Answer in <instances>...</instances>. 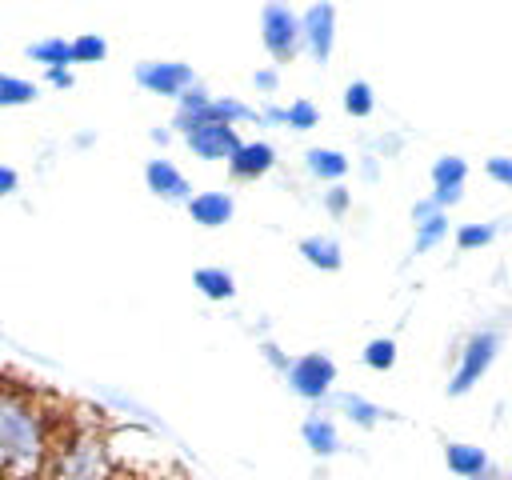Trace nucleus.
I'll return each instance as SVG.
<instances>
[{
	"mask_svg": "<svg viewBox=\"0 0 512 480\" xmlns=\"http://www.w3.org/2000/svg\"><path fill=\"white\" fill-rule=\"evenodd\" d=\"M464 176H468V164L460 156H440L432 164V184L436 192H452V188H464Z\"/></svg>",
	"mask_w": 512,
	"mask_h": 480,
	"instance_id": "nucleus-20",
	"label": "nucleus"
},
{
	"mask_svg": "<svg viewBox=\"0 0 512 480\" xmlns=\"http://www.w3.org/2000/svg\"><path fill=\"white\" fill-rule=\"evenodd\" d=\"M252 84H256L260 92H276V84H280V76H276L272 68H260V72L252 76Z\"/></svg>",
	"mask_w": 512,
	"mask_h": 480,
	"instance_id": "nucleus-29",
	"label": "nucleus"
},
{
	"mask_svg": "<svg viewBox=\"0 0 512 480\" xmlns=\"http://www.w3.org/2000/svg\"><path fill=\"white\" fill-rule=\"evenodd\" d=\"M476 480H492V476H488V472H484V476H476Z\"/></svg>",
	"mask_w": 512,
	"mask_h": 480,
	"instance_id": "nucleus-32",
	"label": "nucleus"
},
{
	"mask_svg": "<svg viewBox=\"0 0 512 480\" xmlns=\"http://www.w3.org/2000/svg\"><path fill=\"white\" fill-rule=\"evenodd\" d=\"M48 84H56V88H72V68H48Z\"/></svg>",
	"mask_w": 512,
	"mask_h": 480,
	"instance_id": "nucleus-31",
	"label": "nucleus"
},
{
	"mask_svg": "<svg viewBox=\"0 0 512 480\" xmlns=\"http://www.w3.org/2000/svg\"><path fill=\"white\" fill-rule=\"evenodd\" d=\"M16 184H20V176H16L8 164H0V196H12V192H16Z\"/></svg>",
	"mask_w": 512,
	"mask_h": 480,
	"instance_id": "nucleus-30",
	"label": "nucleus"
},
{
	"mask_svg": "<svg viewBox=\"0 0 512 480\" xmlns=\"http://www.w3.org/2000/svg\"><path fill=\"white\" fill-rule=\"evenodd\" d=\"M348 204H352L348 188H340V184H336V188H328V192H324V208H328L332 216H344V212H348Z\"/></svg>",
	"mask_w": 512,
	"mask_h": 480,
	"instance_id": "nucleus-28",
	"label": "nucleus"
},
{
	"mask_svg": "<svg viewBox=\"0 0 512 480\" xmlns=\"http://www.w3.org/2000/svg\"><path fill=\"white\" fill-rule=\"evenodd\" d=\"M144 180H148V188H152L160 200H184V204L192 200V188H188L184 172H180L172 160H148Z\"/></svg>",
	"mask_w": 512,
	"mask_h": 480,
	"instance_id": "nucleus-10",
	"label": "nucleus"
},
{
	"mask_svg": "<svg viewBox=\"0 0 512 480\" xmlns=\"http://www.w3.org/2000/svg\"><path fill=\"white\" fill-rule=\"evenodd\" d=\"M484 172H488L496 184L512 188V160H508V156H492V160H484Z\"/></svg>",
	"mask_w": 512,
	"mask_h": 480,
	"instance_id": "nucleus-27",
	"label": "nucleus"
},
{
	"mask_svg": "<svg viewBox=\"0 0 512 480\" xmlns=\"http://www.w3.org/2000/svg\"><path fill=\"white\" fill-rule=\"evenodd\" d=\"M184 140L200 160H228L240 148V136L228 124H192L184 128Z\"/></svg>",
	"mask_w": 512,
	"mask_h": 480,
	"instance_id": "nucleus-8",
	"label": "nucleus"
},
{
	"mask_svg": "<svg viewBox=\"0 0 512 480\" xmlns=\"http://www.w3.org/2000/svg\"><path fill=\"white\" fill-rule=\"evenodd\" d=\"M304 168L316 176V180H340L348 172V156L336 152V148H308L304 152Z\"/></svg>",
	"mask_w": 512,
	"mask_h": 480,
	"instance_id": "nucleus-15",
	"label": "nucleus"
},
{
	"mask_svg": "<svg viewBox=\"0 0 512 480\" xmlns=\"http://www.w3.org/2000/svg\"><path fill=\"white\" fill-rule=\"evenodd\" d=\"M332 40H336V8L332 4H312L300 12V44L324 64L332 56Z\"/></svg>",
	"mask_w": 512,
	"mask_h": 480,
	"instance_id": "nucleus-7",
	"label": "nucleus"
},
{
	"mask_svg": "<svg viewBox=\"0 0 512 480\" xmlns=\"http://www.w3.org/2000/svg\"><path fill=\"white\" fill-rule=\"evenodd\" d=\"M192 284H196L208 300H232V296H236V280H232V272H224V268H196V272H192Z\"/></svg>",
	"mask_w": 512,
	"mask_h": 480,
	"instance_id": "nucleus-17",
	"label": "nucleus"
},
{
	"mask_svg": "<svg viewBox=\"0 0 512 480\" xmlns=\"http://www.w3.org/2000/svg\"><path fill=\"white\" fill-rule=\"evenodd\" d=\"M300 436H304V444H308L316 456L340 452V436H336V424H332L328 416H308V420L300 424Z\"/></svg>",
	"mask_w": 512,
	"mask_h": 480,
	"instance_id": "nucleus-14",
	"label": "nucleus"
},
{
	"mask_svg": "<svg viewBox=\"0 0 512 480\" xmlns=\"http://www.w3.org/2000/svg\"><path fill=\"white\" fill-rule=\"evenodd\" d=\"M300 256L312 264V268H324V272H336L344 264V252L332 236H304L300 240Z\"/></svg>",
	"mask_w": 512,
	"mask_h": 480,
	"instance_id": "nucleus-13",
	"label": "nucleus"
},
{
	"mask_svg": "<svg viewBox=\"0 0 512 480\" xmlns=\"http://www.w3.org/2000/svg\"><path fill=\"white\" fill-rule=\"evenodd\" d=\"M36 96H40V92H36L32 80L0 72V108H24V104H32Z\"/></svg>",
	"mask_w": 512,
	"mask_h": 480,
	"instance_id": "nucleus-19",
	"label": "nucleus"
},
{
	"mask_svg": "<svg viewBox=\"0 0 512 480\" xmlns=\"http://www.w3.org/2000/svg\"><path fill=\"white\" fill-rule=\"evenodd\" d=\"M276 164V148L272 144H264V140H240V148L228 156V172L236 176V180H256V176H264L268 168Z\"/></svg>",
	"mask_w": 512,
	"mask_h": 480,
	"instance_id": "nucleus-9",
	"label": "nucleus"
},
{
	"mask_svg": "<svg viewBox=\"0 0 512 480\" xmlns=\"http://www.w3.org/2000/svg\"><path fill=\"white\" fill-rule=\"evenodd\" d=\"M28 60L44 64V68H68L72 64V48L64 36H44L36 44H28Z\"/></svg>",
	"mask_w": 512,
	"mask_h": 480,
	"instance_id": "nucleus-16",
	"label": "nucleus"
},
{
	"mask_svg": "<svg viewBox=\"0 0 512 480\" xmlns=\"http://www.w3.org/2000/svg\"><path fill=\"white\" fill-rule=\"evenodd\" d=\"M316 120H320V112H316V104H312V100H292V104L284 108V124H288V128H296V132L316 128Z\"/></svg>",
	"mask_w": 512,
	"mask_h": 480,
	"instance_id": "nucleus-25",
	"label": "nucleus"
},
{
	"mask_svg": "<svg viewBox=\"0 0 512 480\" xmlns=\"http://www.w3.org/2000/svg\"><path fill=\"white\" fill-rule=\"evenodd\" d=\"M444 460H448V468H452L456 476H464V480H476V476L488 472V456H484V448H476V444H448V448H444Z\"/></svg>",
	"mask_w": 512,
	"mask_h": 480,
	"instance_id": "nucleus-12",
	"label": "nucleus"
},
{
	"mask_svg": "<svg viewBox=\"0 0 512 480\" xmlns=\"http://www.w3.org/2000/svg\"><path fill=\"white\" fill-rule=\"evenodd\" d=\"M284 380H288V388H292L296 396H304V400H324V396L332 392V384H336V364H332V356H324V352H304V356L288 360Z\"/></svg>",
	"mask_w": 512,
	"mask_h": 480,
	"instance_id": "nucleus-3",
	"label": "nucleus"
},
{
	"mask_svg": "<svg viewBox=\"0 0 512 480\" xmlns=\"http://www.w3.org/2000/svg\"><path fill=\"white\" fill-rule=\"evenodd\" d=\"M372 108H376V96H372V84L368 80H352L348 88H344V112L348 116H372Z\"/></svg>",
	"mask_w": 512,
	"mask_h": 480,
	"instance_id": "nucleus-22",
	"label": "nucleus"
},
{
	"mask_svg": "<svg viewBox=\"0 0 512 480\" xmlns=\"http://www.w3.org/2000/svg\"><path fill=\"white\" fill-rule=\"evenodd\" d=\"M136 84L156 92V96H176L180 100L196 84V72L180 60H144V64H136Z\"/></svg>",
	"mask_w": 512,
	"mask_h": 480,
	"instance_id": "nucleus-6",
	"label": "nucleus"
},
{
	"mask_svg": "<svg viewBox=\"0 0 512 480\" xmlns=\"http://www.w3.org/2000/svg\"><path fill=\"white\" fill-rule=\"evenodd\" d=\"M48 416L44 408L20 392L0 384V472L16 480H32L48 460Z\"/></svg>",
	"mask_w": 512,
	"mask_h": 480,
	"instance_id": "nucleus-1",
	"label": "nucleus"
},
{
	"mask_svg": "<svg viewBox=\"0 0 512 480\" xmlns=\"http://www.w3.org/2000/svg\"><path fill=\"white\" fill-rule=\"evenodd\" d=\"M364 364H368V368H376V372H388V368L396 364V344H392L388 336L368 340V348H364Z\"/></svg>",
	"mask_w": 512,
	"mask_h": 480,
	"instance_id": "nucleus-24",
	"label": "nucleus"
},
{
	"mask_svg": "<svg viewBox=\"0 0 512 480\" xmlns=\"http://www.w3.org/2000/svg\"><path fill=\"white\" fill-rule=\"evenodd\" d=\"M444 236H448V216H444V212H432V216L416 220V252L436 248Z\"/></svg>",
	"mask_w": 512,
	"mask_h": 480,
	"instance_id": "nucleus-23",
	"label": "nucleus"
},
{
	"mask_svg": "<svg viewBox=\"0 0 512 480\" xmlns=\"http://www.w3.org/2000/svg\"><path fill=\"white\" fill-rule=\"evenodd\" d=\"M336 404H340V412H348V420L360 424V428H372L380 416H388L384 408H376L372 400H364V396H356V392H340Z\"/></svg>",
	"mask_w": 512,
	"mask_h": 480,
	"instance_id": "nucleus-18",
	"label": "nucleus"
},
{
	"mask_svg": "<svg viewBox=\"0 0 512 480\" xmlns=\"http://www.w3.org/2000/svg\"><path fill=\"white\" fill-rule=\"evenodd\" d=\"M188 212H192L196 224L220 228V224L232 220V196H228V192H196V196L188 200Z\"/></svg>",
	"mask_w": 512,
	"mask_h": 480,
	"instance_id": "nucleus-11",
	"label": "nucleus"
},
{
	"mask_svg": "<svg viewBox=\"0 0 512 480\" xmlns=\"http://www.w3.org/2000/svg\"><path fill=\"white\" fill-rule=\"evenodd\" d=\"M108 452L96 432H72L52 452V480H104Z\"/></svg>",
	"mask_w": 512,
	"mask_h": 480,
	"instance_id": "nucleus-2",
	"label": "nucleus"
},
{
	"mask_svg": "<svg viewBox=\"0 0 512 480\" xmlns=\"http://www.w3.org/2000/svg\"><path fill=\"white\" fill-rule=\"evenodd\" d=\"M496 352H500V336H496V332H476V336H468V344H464V352H460V364H456V372H452V380H448V392H452V396H464V392L492 368Z\"/></svg>",
	"mask_w": 512,
	"mask_h": 480,
	"instance_id": "nucleus-4",
	"label": "nucleus"
},
{
	"mask_svg": "<svg viewBox=\"0 0 512 480\" xmlns=\"http://www.w3.org/2000/svg\"><path fill=\"white\" fill-rule=\"evenodd\" d=\"M260 40L276 60H292L300 48V16L288 4H264L260 12Z\"/></svg>",
	"mask_w": 512,
	"mask_h": 480,
	"instance_id": "nucleus-5",
	"label": "nucleus"
},
{
	"mask_svg": "<svg viewBox=\"0 0 512 480\" xmlns=\"http://www.w3.org/2000/svg\"><path fill=\"white\" fill-rule=\"evenodd\" d=\"M68 48H72V64H96L108 56L104 36H96V32H80L76 40H68Z\"/></svg>",
	"mask_w": 512,
	"mask_h": 480,
	"instance_id": "nucleus-21",
	"label": "nucleus"
},
{
	"mask_svg": "<svg viewBox=\"0 0 512 480\" xmlns=\"http://www.w3.org/2000/svg\"><path fill=\"white\" fill-rule=\"evenodd\" d=\"M492 236H496L492 224H464V228L456 232V244H460V248H484Z\"/></svg>",
	"mask_w": 512,
	"mask_h": 480,
	"instance_id": "nucleus-26",
	"label": "nucleus"
}]
</instances>
